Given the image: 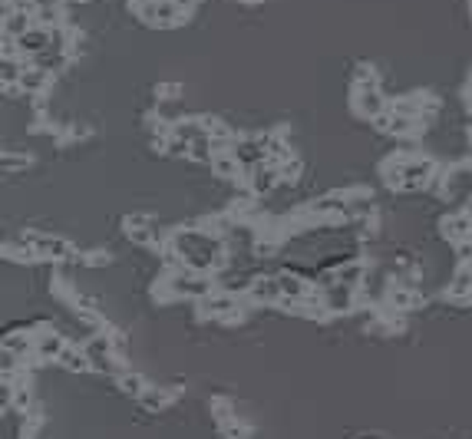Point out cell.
I'll use <instances>...</instances> for the list:
<instances>
[{
    "instance_id": "6da1fadb",
    "label": "cell",
    "mask_w": 472,
    "mask_h": 439,
    "mask_svg": "<svg viewBox=\"0 0 472 439\" xmlns=\"http://www.w3.org/2000/svg\"><path fill=\"white\" fill-rule=\"evenodd\" d=\"M264 149H268V139H242V142L231 146V155L248 168V166H261L264 162Z\"/></svg>"
},
{
    "instance_id": "7a4b0ae2",
    "label": "cell",
    "mask_w": 472,
    "mask_h": 439,
    "mask_svg": "<svg viewBox=\"0 0 472 439\" xmlns=\"http://www.w3.org/2000/svg\"><path fill=\"white\" fill-rule=\"evenodd\" d=\"M172 291L182 297H208V281L205 277H172Z\"/></svg>"
},
{
    "instance_id": "3957f363",
    "label": "cell",
    "mask_w": 472,
    "mask_h": 439,
    "mask_svg": "<svg viewBox=\"0 0 472 439\" xmlns=\"http://www.w3.org/2000/svg\"><path fill=\"white\" fill-rule=\"evenodd\" d=\"M248 294H251V301H261V304L277 301V297H281V281H277V277H258Z\"/></svg>"
},
{
    "instance_id": "277c9868",
    "label": "cell",
    "mask_w": 472,
    "mask_h": 439,
    "mask_svg": "<svg viewBox=\"0 0 472 439\" xmlns=\"http://www.w3.org/2000/svg\"><path fill=\"white\" fill-rule=\"evenodd\" d=\"M400 172H403V185H406V188H416V185H423L429 175H433V166H429V162H406Z\"/></svg>"
},
{
    "instance_id": "5b68a950",
    "label": "cell",
    "mask_w": 472,
    "mask_h": 439,
    "mask_svg": "<svg viewBox=\"0 0 472 439\" xmlns=\"http://www.w3.org/2000/svg\"><path fill=\"white\" fill-rule=\"evenodd\" d=\"M20 46H23L27 53H43V50L53 46V37H50V30H27L20 37Z\"/></svg>"
},
{
    "instance_id": "8992f818",
    "label": "cell",
    "mask_w": 472,
    "mask_h": 439,
    "mask_svg": "<svg viewBox=\"0 0 472 439\" xmlns=\"http://www.w3.org/2000/svg\"><path fill=\"white\" fill-rule=\"evenodd\" d=\"M357 109H360L364 116H370V119H377L383 113V99L377 96V90H364L357 96Z\"/></svg>"
},
{
    "instance_id": "52a82bcc",
    "label": "cell",
    "mask_w": 472,
    "mask_h": 439,
    "mask_svg": "<svg viewBox=\"0 0 472 439\" xmlns=\"http://www.w3.org/2000/svg\"><path fill=\"white\" fill-rule=\"evenodd\" d=\"M281 281V297H288V301H297V297H304V281L301 277H294V274H281L277 277Z\"/></svg>"
},
{
    "instance_id": "ba28073f",
    "label": "cell",
    "mask_w": 472,
    "mask_h": 439,
    "mask_svg": "<svg viewBox=\"0 0 472 439\" xmlns=\"http://www.w3.org/2000/svg\"><path fill=\"white\" fill-rule=\"evenodd\" d=\"M275 179H277V168H268L261 162V166H255V182H251V188H255V192H268V188L275 185Z\"/></svg>"
},
{
    "instance_id": "9c48e42d",
    "label": "cell",
    "mask_w": 472,
    "mask_h": 439,
    "mask_svg": "<svg viewBox=\"0 0 472 439\" xmlns=\"http://www.w3.org/2000/svg\"><path fill=\"white\" fill-rule=\"evenodd\" d=\"M449 192L459 195V192H472V168H456L449 175Z\"/></svg>"
},
{
    "instance_id": "30bf717a",
    "label": "cell",
    "mask_w": 472,
    "mask_h": 439,
    "mask_svg": "<svg viewBox=\"0 0 472 439\" xmlns=\"http://www.w3.org/2000/svg\"><path fill=\"white\" fill-rule=\"evenodd\" d=\"M334 277L340 281V284H347V288H357V284L364 281V268H360V264H344Z\"/></svg>"
},
{
    "instance_id": "8fae6325",
    "label": "cell",
    "mask_w": 472,
    "mask_h": 439,
    "mask_svg": "<svg viewBox=\"0 0 472 439\" xmlns=\"http://www.w3.org/2000/svg\"><path fill=\"white\" fill-rule=\"evenodd\" d=\"M119 390L129 396H142L146 393V383H142V377H136V373H119Z\"/></svg>"
},
{
    "instance_id": "7c38bea8",
    "label": "cell",
    "mask_w": 472,
    "mask_h": 439,
    "mask_svg": "<svg viewBox=\"0 0 472 439\" xmlns=\"http://www.w3.org/2000/svg\"><path fill=\"white\" fill-rule=\"evenodd\" d=\"M63 350H66V347H63L60 337H43V340L37 344V353H40V357H57V360H60Z\"/></svg>"
},
{
    "instance_id": "4fadbf2b",
    "label": "cell",
    "mask_w": 472,
    "mask_h": 439,
    "mask_svg": "<svg viewBox=\"0 0 472 439\" xmlns=\"http://www.w3.org/2000/svg\"><path fill=\"white\" fill-rule=\"evenodd\" d=\"M60 364L79 373V370H86V367H90V360H86V357H79L77 350H63V353H60Z\"/></svg>"
},
{
    "instance_id": "5bb4252c",
    "label": "cell",
    "mask_w": 472,
    "mask_h": 439,
    "mask_svg": "<svg viewBox=\"0 0 472 439\" xmlns=\"http://www.w3.org/2000/svg\"><path fill=\"white\" fill-rule=\"evenodd\" d=\"M7 33H14L20 40L27 33V14H7Z\"/></svg>"
},
{
    "instance_id": "9a60e30c",
    "label": "cell",
    "mask_w": 472,
    "mask_h": 439,
    "mask_svg": "<svg viewBox=\"0 0 472 439\" xmlns=\"http://www.w3.org/2000/svg\"><path fill=\"white\" fill-rule=\"evenodd\" d=\"M139 400H142V407L146 409H162L166 407V393H162V390H146Z\"/></svg>"
},
{
    "instance_id": "2e32d148",
    "label": "cell",
    "mask_w": 472,
    "mask_h": 439,
    "mask_svg": "<svg viewBox=\"0 0 472 439\" xmlns=\"http://www.w3.org/2000/svg\"><path fill=\"white\" fill-rule=\"evenodd\" d=\"M205 311H212V314H228V311H235V304H231V297H212V301H205Z\"/></svg>"
},
{
    "instance_id": "e0dca14e",
    "label": "cell",
    "mask_w": 472,
    "mask_h": 439,
    "mask_svg": "<svg viewBox=\"0 0 472 439\" xmlns=\"http://www.w3.org/2000/svg\"><path fill=\"white\" fill-rule=\"evenodd\" d=\"M469 288H472V271L466 268V271H459L456 284H453V297H459V294H466Z\"/></svg>"
},
{
    "instance_id": "ac0fdd59",
    "label": "cell",
    "mask_w": 472,
    "mask_h": 439,
    "mask_svg": "<svg viewBox=\"0 0 472 439\" xmlns=\"http://www.w3.org/2000/svg\"><path fill=\"white\" fill-rule=\"evenodd\" d=\"M3 347L14 350V353H27V350H30V340H27V337H7Z\"/></svg>"
},
{
    "instance_id": "d6986e66",
    "label": "cell",
    "mask_w": 472,
    "mask_h": 439,
    "mask_svg": "<svg viewBox=\"0 0 472 439\" xmlns=\"http://www.w3.org/2000/svg\"><path fill=\"white\" fill-rule=\"evenodd\" d=\"M238 166H242L238 159H215V168H218L222 175H235V172H238Z\"/></svg>"
},
{
    "instance_id": "ffe728a7",
    "label": "cell",
    "mask_w": 472,
    "mask_h": 439,
    "mask_svg": "<svg viewBox=\"0 0 472 439\" xmlns=\"http://www.w3.org/2000/svg\"><path fill=\"white\" fill-rule=\"evenodd\" d=\"M14 403H17V409H23L27 403H30V393H27V390H17V400H14Z\"/></svg>"
},
{
    "instance_id": "44dd1931",
    "label": "cell",
    "mask_w": 472,
    "mask_h": 439,
    "mask_svg": "<svg viewBox=\"0 0 472 439\" xmlns=\"http://www.w3.org/2000/svg\"><path fill=\"white\" fill-rule=\"evenodd\" d=\"M459 255H462V257H472V242H462V244H459Z\"/></svg>"
},
{
    "instance_id": "7402d4cb",
    "label": "cell",
    "mask_w": 472,
    "mask_h": 439,
    "mask_svg": "<svg viewBox=\"0 0 472 439\" xmlns=\"http://www.w3.org/2000/svg\"><path fill=\"white\" fill-rule=\"evenodd\" d=\"M175 3H179V7H188V3H192V0H175Z\"/></svg>"
}]
</instances>
